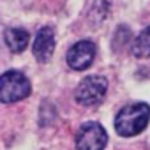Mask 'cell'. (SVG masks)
Segmentation results:
<instances>
[{
	"instance_id": "obj_1",
	"label": "cell",
	"mask_w": 150,
	"mask_h": 150,
	"mask_svg": "<svg viewBox=\"0 0 150 150\" xmlns=\"http://www.w3.org/2000/svg\"><path fill=\"white\" fill-rule=\"evenodd\" d=\"M148 118H150V106L146 103H131L117 113L115 131L124 138L136 136L146 127Z\"/></svg>"
},
{
	"instance_id": "obj_2",
	"label": "cell",
	"mask_w": 150,
	"mask_h": 150,
	"mask_svg": "<svg viewBox=\"0 0 150 150\" xmlns=\"http://www.w3.org/2000/svg\"><path fill=\"white\" fill-rule=\"evenodd\" d=\"M32 92L30 81L20 71H7L0 78V101L4 104L18 103Z\"/></svg>"
},
{
	"instance_id": "obj_3",
	"label": "cell",
	"mask_w": 150,
	"mask_h": 150,
	"mask_svg": "<svg viewBox=\"0 0 150 150\" xmlns=\"http://www.w3.org/2000/svg\"><path fill=\"white\" fill-rule=\"evenodd\" d=\"M106 90H108V81L104 76H87L76 87L74 99L83 106H96L104 99Z\"/></svg>"
},
{
	"instance_id": "obj_4",
	"label": "cell",
	"mask_w": 150,
	"mask_h": 150,
	"mask_svg": "<svg viewBox=\"0 0 150 150\" xmlns=\"http://www.w3.org/2000/svg\"><path fill=\"white\" fill-rule=\"evenodd\" d=\"M108 143V134L103 125L97 122L83 124L76 132V148L78 150H104Z\"/></svg>"
},
{
	"instance_id": "obj_5",
	"label": "cell",
	"mask_w": 150,
	"mask_h": 150,
	"mask_svg": "<svg viewBox=\"0 0 150 150\" xmlns=\"http://www.w3.org/2000/svg\"><path fill=\"white\" fill-rule=\"evenodd\" d=\"M96 57V44L92 41H80L67 51V64L74 71H85L92 65Z\"/></svg>"
},
{
	"instance_id": "obj_6",
	"label": "cell",
	"mask_w": 150,
	"mask_h": 150,
	"mask_svg": "<svg viewBox=\"0 0 150 150\" xmlns=\"http://www.w3.org/2000/svg\"><path fill=\"white\" fill-rule=\"evenodd\" d=\"M32 51L39 62H48L51 58V55L55 51V34L50 27H44L37 32Z\"/></svg>"
},
{
	"instance_id": "obj_7",
	"label": "cell",
	"mask_w": 150,
	"mask_h": 150,
	"mask_svg": "<svg viewBox=\"0 0 150 150\" xmlns=\"http://www.w3.org/2000/svg\"><path fill=\"white\" fill-rule=\"evenodd\" d=\"M4 41L13 53H21L28 46L30 34L25 28H7L4 34Z\"/></svg>"
},
{
	"instance_id": "obj_8",
	"label": "cell",
	"mask_w": 150,
	"mask_h": 150,
	"mask_svg": "<svg viewBox=\"0 0 150 150\" xmlns=\"http://www.w3.org/2000/svg\"><path fill=\"white\" fill-rule=\"evenodd\" d=\"M131 51L138 58H148L150 57V27H146L132 42Z\"/></svg>"
}]
</instances>
